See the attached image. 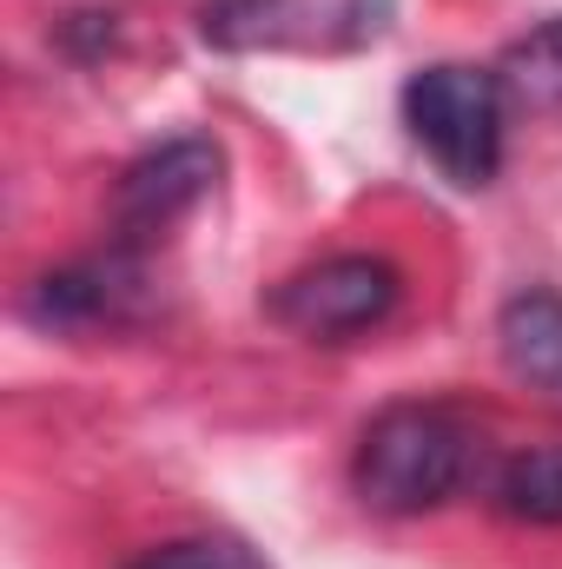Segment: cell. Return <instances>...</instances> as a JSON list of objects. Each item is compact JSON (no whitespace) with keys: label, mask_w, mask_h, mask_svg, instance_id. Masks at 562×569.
I'll return each instance as SVG.
<instances>
[{"label":"cell","mask_w":562,"mask_h":569,"mask_svg":"<svg viewBox=\"0 0 562 569\" xmlns=\"http://www.w3.org/2000/svg\"><path fill=\"white\" fill-rule=\"evenodd\" d=\"M496 503L523 523H562V443L510 457V470L496 477Z\"/></svg>","instance_id":"6"},{"label":"cell","mask_w":562,"mask_h":569,"mask_svg":"<svg viewBox=\"0 0 562 569\" xmlns=\"http://www.w3.org/2000/svg\"><path fill=\"white\" fill-rule=\"evenodd\" d=\"M510 87L523 93V100H543V107H562V20L550 27H536L530 40H516V53H510Z\"/></svg>","instance_id":"7"},{"label":"cell","mask_w":562,"mask_h":569,"mask_svg":"<svg viewBox=\"0 0 562 569\" xmlns=\"http://www.w3.org/2000/svg\"><path fill=\"white\" fill-rule=\"evenodd\" d=\"M398 291L404 284H398V266L391 259L344 252V259H324V266L284 279L279 298H272V318L291 325L298 338H311V345H344V338L384 325L391 305H398Z\"/></svg>","instance_id":"3"},{"label":"cell","mask_w":562,"mask_h":569,"mask_svg":"<svg viewBox=\"0 0 562 569\" xmlns=\"http://www.w3.org/2000/svg\"><path fill=\"white\" fill-rule=\"evenodd\" d=\"M404 127L450 186H490L503 166V73L436 60L404 80Z\"/></svg>","instance_id":"2"},{"label":"cell","mask_w":562,"mask_h":569,"mask_svg":"<svg viewBox=\"0 0 562 569\" xmlns=\"http://www.w3.org/2000/svg\"><path fill=\"white\" fill-rule=\"evenodd\" d=\"M470 470V430L456 425L450 411L436 405H391L378 411L364 437H358V457H351V483L371 510L384 517H418L436 510Z\"/></svg>","instance_id":"1"},{"label":"cell","mask_w":562,"mask_h":569,"mask_svg":"<svg viewBox=\"0 0 562 569\" xmlns=\"http://www.w3.org/2000/svg\"><path fill=\"white\" fill-rule=\"evenodd\" d=\"M133 569H245V563L232 550H219V543H165V550H152Z\"/></svg>","instance_id":"8"},{"label":"cell","mask_w":562,"mask_h":569,"mask_svg":"<svg viewBox=\"0 0 562 569\" xmlns=\"http://www.w3.org/2000/svg\"><path fill=\"white\" fill-rule=\"evenodd\" d=\"M496 345H503V365H510L523 385L562 398V298L550 284H530V291H516V298L503 305Z\"/></svg>","instance_id":"5"},{"label":"cell","mask_w":562,"mask_h":569,"mask_svg":"<svg viewBox=\"0 0 562 569\" xmlns=\"http://www.w3.org/2000/svg\"><path fill=\"white\" fill-rule=\"evenodd\" d=\"M219 179V146L185 133V140H165L152 146L145 159H133L120 172V192H113V226L127 239H152L165 232L179 212H192Z\"/></svg>","instance_id":"4"}]
</instances>
